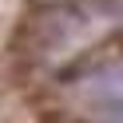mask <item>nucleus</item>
<instances>
[{
	"label": "nucleus",
	"instance_id": "obj_1",
	"mask_svg": "<svg viewBox=\"0 0 123 123\" xmlns=\"http://www.w3.org/2000/svg\"><path fill=\"white\" fill-rule=\"evenodd\" d=\"M83 95L91 107H123V68H111V72H99L95 80H87Z\"/></svg>",
	"mask_w": 123,
	"mask_h": 123
},
{
	"label": "nucleus",
	"instance_id": "obj_2",
	"mask_svg": "<svg viewBox=\"0 0 123 123\" xmlns=\"http://www.w3.org/2000/svg\"><path fill=\"white\" fill-rule=\"evenodd\" d=\"M119 123H123V119H119Z\"/></svg>",
	"mask_w": 123,
	"mask_h": 123
}]
</instances>
